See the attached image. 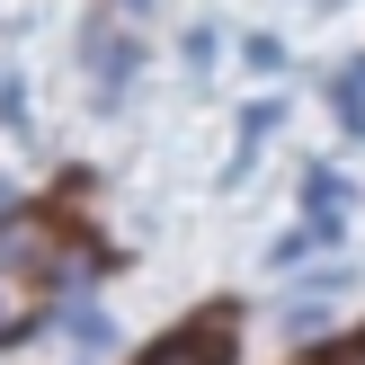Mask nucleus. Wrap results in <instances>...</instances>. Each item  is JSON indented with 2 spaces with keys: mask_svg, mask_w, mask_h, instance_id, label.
Here are the masks:
<instances>
[{
  "mask_svg": "<svg viewBox=\"0 0 365 365\" xmlns=\"http://www.w3.org/2000/svg\"><path fill=\"white\" fill-rule=\"evenodd\" d=\"M312 9H339V0H312Z\"/></svg>",
  "mask_w": 365,
  "mask_h": 365,
  "instance_id": "nucleus-12",
  "label": "nucleus"
},
{
  "mask_svg": "<svg viewBox=\"0 0 365 365\" xmlns=\"http://www.w3.org/2000/svg\"><path fill=\"white\" fill-rule=\"evenodd\" d=\"M63 330H71V348H89V356H107V339H116V330H107V312H98L89 294L63 303Z\"/></svg>",
  "mask_w": 365,
  "mask_h": 365,
  "instance_id": "nucleus-6",
  "label": "nucleus"
},
{
  "mask_svg": "<svg viewBox=\"0 0 365 365\" xmlns=\"http://www.w3.org/2000/svg\"><path fill=\"white\" fill-rule=\"evenodd\" d=\"M303 205H312V241H339V223H348L356 187H348L339 170H312V178H303Z\"/></svg>",
  "mask_w": 365,
  "mask_h": 365,
  "instance_id": "nucleus-4",
  "label": "nucleus"
},
{
  "mask_svg": "<svg viewBox=\"0 0 365 365\" xmlns=\"http://www.w3.org/2000/svg\"><path fill=\"white\" fill-rule=\"evenodd\" d=\"M330 98H339V125H348V134H365V63L339 71V89H330Z\"/></svg>",
  "mask_w": 365,
  "mask_h": 365,
  "instance_id": "nucleus-8",
  "label": "nucleus"
},
{
  "mask_svg": "<svg viewBox=\"0 0 365 365\" xmlns=\"http://www.w3.org/2000/svg\"><path fill=\"white\" fill-rule=\"evenodd\" d=\"M277 116H285L277 98H250V107H241V143H267V134H277Z\"/></svg>",
  "mask_w": 365,
  "mask_h": 365,
  "instance_id": "nucleus-9",
  "label": "nucleus"
},
{
  "mask_svg": "<svg viewBox=\"0 0 365 365\" xmlns=\"http://www.w3.org/2000/svg\"><path fill=\"white\" fill-rule=\"evenodd\" d=\"M36 321H45V294H36L27 277H9V267H0V348H9V339H27Z\"/></svg>",
  "mask_w": 365,
  "mask_h": 365,
  "instance_id": "nucleus-5",
  "label": "nucleus"
},
{
  "mask_svg": "<svg viewBox=\"0 0 365 365\" xmlns=\"http://www.w3.org/2000/svg\"><path fill=\"white\" fill-rule=\"evenodd\" d=\"M0 267H53V223L45 214H0Z\"/></svg>",
  "mask_w": 365,
  "mask_h": 365,
  "instance_id": "nucleus-3",
  "label": "nucleus"
},
{
  "mask_svg": "<svg viewBox=\"0 0 365 365\" xmlns=\"http://www.w3.org/2000/svg\"><path fill=\"white\" fill-rule=\"evenodd\" d=\"M223 356H232V321L214 312V321H196V330H170L143 365H223Z\"/></svg>",
  "mask_w": 365,
  "mask_h": 365,
  "instance_id": "nucleus-2",
  "label": "nucleus"
},
{
  "mask_svg": "<svg viewBox=\"0 0 365 365\" xmlns=\"http://www.w3.org/2000/svg\"><path fill=\"white\" fill-rule=\"evenodd\" d=\"M339 365H365V339H356V348H348V356H339Z\"/></svg>",
  "mask_w": 365,
  "mask_h": 365,
  "instance_id": "nucleus-11",
  "label": "nucleus"
},
{
  "mask_svg": "<svg viewBox=\"0 0 365 365\" xmlns=\"http://www.w3.org/2000/svg\"><path fill=\"white\" fill-rule=\"evenodd\" d=\"M285 339H321V330H330V294H321V285H312V294H303V303H285Z\"/></svg>",
  "mask_w": 365,
  "mask_h": 365,
  "instance_id": "nucleus-7",
  "label": "nucleus"
},
{
  "mask_svg": "<svg viewBox=\"0 0 365 365\" xmlns=\"http://www.w3.org/2000/svg\"><path fill=\"white\" fill-rule=\"evenodd\" d=\"M241 53H250V71H285V45H277V36H250Z\"/></svg>",
  "mask_w": 365,
  "mask_h": 365,
  "instance_id": "nucleus-10",
  "label": "nucleus"
},
{
  "mask_svg": "<svg viewBox=\"0 0 365 365\" xmlns=\"http://www.w3.org/2000/svg\"><path fill=\"white\" fill-rule=\"evenodd\" d=\"M81 53H89V71H98V107H116V98H125V81H134V63H143V45H134V36H116V9H98V18H89Z\"/></svg>",
  "mask_w": 365,
  "mask_h": 365,
  "instance_id": "nucleus-1",
  "label": "nucleus"
}]
</instances>
